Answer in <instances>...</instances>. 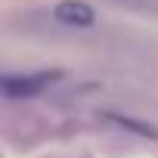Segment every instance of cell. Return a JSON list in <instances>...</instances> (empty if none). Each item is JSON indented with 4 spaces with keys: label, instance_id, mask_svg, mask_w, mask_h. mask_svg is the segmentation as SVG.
<instances>
[{
    "label": "cell",
    "instance_id": "6da1fadb",
    "mask_svg": "<svg viewBox=\"0 0 158 158\" xmlns=\"http://www.w3.org/2000/svg\"><path fill=\"white\" fill-rule=\"evenodd\" d=\"M53 16H56V22L71 25V28H90V25L96 22L93 6L84 3V0H62V3H56Z\"/></svg>",
    "mask_w": 158,
    "mask_h": 158
},
{
    "label": "cell",
    "instance_id": "7a4b0ae2",
    "mask_svg": "<svg viewBox=\"0 0 158 158\" xmlns=\"http://www.w3.org/2000/svg\"><path fill=\"white\" fill-rule=\"evenodd\" d=\"M56 74H34V77H6L3 90L6 96H34L37 90H44L47 81H53Z\"/></svg>",
    "mask_w": 158,
    "mask_h": 158
}]
</instances>
